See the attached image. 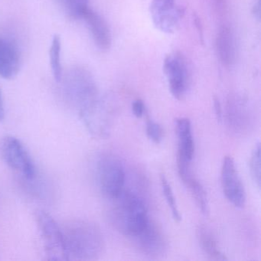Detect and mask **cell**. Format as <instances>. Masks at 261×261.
I'll list each match as a JSON object with an SVG mask.
<instances>
[{
    "mask_svg": "<svg viewBox=\"0 0 261 261\" xmlns=\"http://www.w3.org/2000/svg\"><path fill=\"white\" fill-rule=\"evenodd\" d=\"M227 108V121L229 127L236 134H242L247 130L251 122L247 101L240 97H230Z\"/></svg>",
    "mask_w": 261,
    "mask_h": 261,
    "instance_id": "obj_15",
    "label": "cell"
},
{
    "mask_svg": "<svg viewBox=\"0 0 261 261\" xmlns=\"http://www.w3.org/2000/svg\"><path fill=\"white\" fill-rule=\"evenodd\" d=\"M21 67V53L15 41L0 37V77L14 79Z\"/></svg>",
    "mask_w": 261,
    "mask_h": 261,
    "instance_id": "obj_12",
    "label": "cell"
},
{
    "mask_svg": "<svg viewBox=\"0 0 261 261\" xmlns=\"http://www.w3.org/2000/svg\"><path fill=\"white\" fill-rule=\"evenodd\" d=\"M61 53H62V40L59 35H55L50 47L49 60L53 77L57 82H60L63 74Z\"/></svg>",
    "mask_w": 261,
    "mask_h": 261,
    "instance_id": "obj_19",
    "label": "cell"
},
{
    "mask_svg": "<svg viewBox=\"0 0 261 261\" xmlns=\"http://www.w3.org/2000/svg\"><path fill=\"white\" fill-rule=\"evenodd\" d=\"M113 201L110 218L113 225L122 234L134 238L147 225L149 221L147 207L140 195L123 189Z\"/></svg>",
    "mask_w": 261,
    "mask_h": 261,
    "instance_id": "obj_2",
    "label": "cell"
},
{
    "mask_svg": "<svg viewBox=\"0 0 261 261\" xmlns=\"http://www.w3.org/2000/svg\"><path fill=\"white\" fill-rule=\"evenodd\" d=\"M163 71L171 94L175 98L181 100L186 96L190 83L187 61L180 53H170L165 58Z\"/></svg>",
    "mask_w": 261,
    "mask_h": 261,
    "instance_id": "obj_8",
    "label": "cell"
},
{
    "mask_svg": "<svg viewBox=\"0 0 261 261\" xmlns=\"http://www.w3.org/2000/svg\"><path fill=\"white\" fill-rule=\"evenodd\" d=\"M64 13L71 19H81L89 9V0H58Z\"/></svg>",
    "mask_w": 261,
    "mask_h": 261,
    "instance_id": "obj_20",
    "label": "cell"
},
{
    "mask_svg": "<svg viewBox=\"0 0 261 261\" xmlns=\"http://www.w3.org/2000/svg\"><path fill=\"white\" fill-rule=\"evenodd\" d=\"M197 238L201 250L208 256L209 259L213 260H227V258L220 250L215 237L207 227L199 226L197 229Z\"/></svg>",
    "mask_w": 261,
    "mask_h": 261,
    "instance_id": "obj_17",
    "label": "cell"
},
{
    "mask_svg": "<svg viewBox=\"0 0 261 261\" xmlns=\"http://www.w3.org/2000/svg\"><path fill=\"white\" fill-rule=\"evenodd\" d=\"M223 192L229 202L235 207L242 208L246 203V192L235 162L231 156H225L221 168Z\"/></svg>",
    "mask_w": 261,
    "mask_h": 261,
    "instance_id": "obj_10",
    "label": "cell"
},
{
    "mask_svg": "<svg viewBox=\"0 0 261 261\" xmlns=\"http://www.w3.org/2000/svg\"><path fill=\"white\" fill-rule=\"evenodd\" d=\"M62 94L67 102L79 111L99 97L94 76L85 67H71L62 74L60 82Z\"/></svg>",
    "mask_w": 261,
    "mask_h": 261,
    "instance_id": "obj_3",
    "label": "cell"
},
{
    "mask_svg": "<svg viewBox=\"0 0 261 261\" xmlns=\"http://www.w3.org/2000/svg\"><path fill=\"white\" fill-rule=\"evenodd\" d=\"M36 219L46 259L54 261L69 260L62 227L49 214L44 211L37 212Z\"/></svg>",
    "mask_w": 261,
    "mask_h": 261,
    "instance_id": "obj_6",
    "label": "cell"
},
{
    "mask_svg": "<svg viewBox=\"0 0 261 261\" xmlns=\"http://www.w3.org/2000/svg\"><path fill=\"white\" fill-rule=\"evenodd\" d=\"M218 56L223 65L231 66L236 59V42L233 31L228 27L220 29L216 39Z\"/></svg>",
    "mask_w": 261,
    "mask_h": 261,
    "instance_id": "obj_16",
    "label": "cell"
},
{
    "mask_svg": "<svg viewBox=\"0 0 261 261\" xmlns=\"http://www.w3.org/2000/svg\"><path fill=\"white\" fill-rule=\"evenodd\" d=\"M250 171L252 179L258 189L261 184V157L260 144L258 143L255 145L250 160Z\"/></svg>",
    "mask_w": 261,
    "mask_h": 261,
    "instance_id": "obj_22",
    "label": "cell"
},
{
    "mask_svg": "<svg viewBox=\"0 0 261 261\" xmlns=\"http://www.w3.org/2000/svg\"><path fill=\"white\" fill-rule=\"evenodd\" d=\"M0 158L9 167L20 172L27 180L36 178L34 162L20 140L13 136L0 139Z\"/></svg>",
    "mask_w": 261,
    "mask_h": 261,
    "instance_id": "obj_7",
    "label": "cell"
},
{
    "mask_svg": "<svg viewBox=\"0 0 261 261\" xmlns=\"http://www.w3.org/2000/svg\"><path fill=\"white\" fill-rule=\"evenodd\" d=\"M62 227L68 259L93 260L105 249V238L100 227L92 221L72 220Z\"/></svg>",
    "mask_w": 261,
    "mask_h": 261,
    "instance_id": "obj_1",
    "label": "cell"
},
{
    "mask_svg": "<svg viewBox=\"0 0 261 261\" xmlns=\"http://www.w3.org/2000/svg\"><path fill=\"white\" fill-rule=\"evenodd\" d=\"M160 183H161L163 195H164L168 205L170 207L174 220L176 221H181V215H180L178 205H177L176 201H175V196H174L173 191H172V187H171L170 183L169 182L164 174H161V175H160Z\"/></svg>",
    "mask_w": 261,
    "mask_h": 261,
    "instance_id": "obj_21",
    "label": "cell"
},
{
    "mask_svg": "<svg viewBox=\"0 0 261 261\" xmlns=\"http://www.w3.org/2000/svg\"><path fill=\"white\" fill-rule=\"evenodd\" d=\"M260 0H254L252 7V14L257 20L260 19Z\"/></svg>",
    "mask_w": 261,
    "mask_h": 261,
    "instance_id": "obj_26",
    "label": "cell"
},
{
    "mask_svg": "<svg viewBox=\"0 0 261 261\" xmlns=\"http://www.w3.org/2000/svg\"><path fill=\"white\" fill-rule=\"evenodd\" d=\"M146 134L149 140L159 144L163 138V130L162 126L156 122L148 120L146 122Z\"/></svg>",
    "mask_w": 261,
    "mask_h": 261,
    "instance_id": "obj_23",
    "label": "cell"
},
{
    "mask_svg": "<svg viewBox=\"0 0 261 261\" xmlns=\"http://www.w3.org/2000/svg\"><path fill=\"white\" fill-rule=\"evenodd\" d=\"M94 44L100 51H108L112 45L111 30L105 19L97 12L88 9L83 17Z\"/></svg>",
    "mask_w": 261,
    "mask_h": 261,
    "instance_id": "obj_13",
    "label": "cell"
},
{
    "mask_svg": "<svg viewBox=\"0 0 261 261\" xmlns=\"http://www.w3.org/2000/svg\"><path fill=\"white\" fill-rule=\"evenodd\" d=\"M149 12L155 28L167 34L176 30L184 14L175 0H151Z\"/></svg>",
    "mask_w": 261,
    "mask_h": 261,
    "instance_id": "obj_9",
    "label": "cell"
},
{
    "mask_svg": "<svg viewBox=\"0 0 261 261\" xmlns=\"http://www.w3.org/2000/svg\"><path fill=\"white\" fill-rule=\"evenodd\" d=\"M5 105H4V96H3L2 90L0 88V121L5 119Z\"/></svg>",
    "mask_w": 261,
    "mask_h": 261,
    "instance_id": "obj_27",
    "label": "cell"
},
{
    "mask_svg": "<svg viewBox=\"0 0 261 261\" xmlns=\"http://www.w3.org/2000/svg\"><path fill=\"white\" fill-rule=\"evenodd\" d=\"M180 178L182 180V182L186 185V187L190 191L191 194L193 196L197 205L201 210L203 215H207L209 213L208 200H207V194L203 187L201 183L193 176L192 171L180 175Z\"/></svg>",
    "mask_w": 261,
    "mask_h": 261,
    "instance_id": "obj_18",
    "label": "cell"
},
{
    "mask_svg": "<svg viewBox=\"0 0 261 261\" xmlns=\"http://www.w3.org/2000/svg\"><path fill=\"white\" fill-rule=\"evenodd\" d=\"M97 178L103 196L117 198L124 189L126 172L123 163L114 154H103L97 163Z\"/></svg>",
    "mask_w": 261,
    "mask_h": 261,
    "instance_id": "obj_4",
    "label": "cell"
},
{
    "mask_svg": "<svg viewBox=\"0 0 261 261\" xmlns=\"http://www.w3.org/2000/svg\"><path fill=\"white\" fill-rule=\"evenodd\" d=\"M132 239L137 248L149 257H161L167 252L168 241L166 237L161 229L150 220L146 227Z\"/></svg>",
    "mask_w": 261,
    "mask_h": 261,
    "instance_id": "obj_11",
    "label": "cell"
},
{
    "mask_svg": "<svg viewBox=\"0 0 261 261\" xmlns=\"http://www.w3.org/2000/svg\"><path fill=\"white\" fill-rule=\"evenodd\" d=\"M79 114L85 127L93 137L105 139L111 134L115 116V107L111 100L98 97L81 110Z\"/></svg>",
    "mask_w": 261,
    "mask_h": 261,
    "instance_id": "obj_5",
    "label": "cell"
},
{
    "mask_svg": "<svg viewBox=\"0 0 261 261\" xmlns=\"http://www.w3.org/2000/svg\"><path fill=\"white\" fill-rule=\"evenodd\" d=\"M133 114L137 118H141L144 115L146 108H145L144 103L140 99L134 100L132 103Z\"/></svg>",
    "mask_w": 261,
    "mask_h": 261,
    "instance_id": "obj_24",
    "label": "cell"
},
{
    "mask_svg": "<svg viewBox=\"0 0 261 261\" xmlns=\"http://www.w3.org/2000/svg\"><path fill=\"white\" fill-rule=\"evenodd\" d=\"M214 108H215V116H216L217 120L219 123L222 122L224 115H223L222 107H221V103L219 100L215 98L214 100Z\"/></svg>",
    "mask_w": 261,
    "mask_h": 261,
    "instance_id": "obj_25",
    "label": "cell"
},
{
    "mask_svg": "<svg viewBox=\"0 0 261 261\" xmlns=\"http://www.w3.org/2000/svg\"><path fill=\"white\" fill-rule=\"evenodd\" d=\"M178 137V157L177 163L191 164L195 152L192 123L186 117H180L175 120Z\"/></svg>",
    "mask_w": 261,
    "mask_h": 261,
    "instance_id": "obj_14",
    "label": "cell"
}]
</instances>
